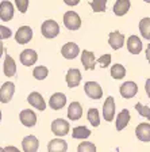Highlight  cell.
<instances>
[{"mask_svg":"<svg viewBox=\"0 0 150 152\" xmlns=\"http://www.w3.org/2000/svg\"><path fill=\"white\" fill-rule=\"evenodd\" d=\"M41 34L47 39H53L59 34V25L54 19H47L41 26Z\"/></svg>","mask_w":150,"mask_h":152,"instance_id":"6da1fadb","label":"cell"},{"mask_svg":"<svg viewBox=\"0 0 150 152\" xmlns=\"http://www.w3.org/2000/svg\"><path fill=\"white\" fill-rule=\"evenodd\" d=\"M64 26L70 31H76L81 27V18L75 11H68L64 14Z\"/></svg>","mask_w":150,"mask_h":152,"instance_id":"7a4b0ae2","label":"cell"},{"mask_svg":"<svg viewBox=\"0 0 150 152\" xmlns=\"http://www.w3.org/2000/svg\"><path fill=\"white\" fill-rule=\"evenodd\" d=\"M84 91H85L88 98H91V99L99 101V99L103 98V88H101V86H100L97 82H92V80L85 82Z\"/></svg>","mask_w":150,"mask_h":152,"instance_id":"3957f363","label":"cell"},{"mask_svg":"<svg viewBox=\"0 0 150 152\" xmlns=\"http://www.w3.org/2000/svg\"><path fill=\"white\" fill-rule=\"evenodd\" d=\"M50 129H51V132H53L57 137H61V139H62L64 136H66L69 133L70 125H69V122L66 120H64V118H57V120H54L53 122H51Z\"/></svg>","mask_w":150,"mask_h":152,"instance_id":"277c9868","label":"cell"},{"mask_svg":"<svg viewBox=\"0 0 150 152\" xmlns=\"http://www.w3.org/2000/svg\"><path fill=\"white\" fill-rule=\"evenodd\" d=\"M33 35H34V31H33V28L30 26H20L15 33V41L19 45H26L33 39Z\"/></svg>","mask_w":150,"mask_h":152,"instance_id":"5b68a950","label":"cell"},{"mask_svg":"<svg viewBox=\"0 0 150 152\" xmlns=\"http://www.w3.org/2000/svg\"><path fill=\"white\" fill-rule=\"evenodd\" d=\"M119 92L122 95V98L125 99H131L138 94V84L133 80L125 82L120 87H119Z\"/></svg>","mask_w":150,"mask_h":152,"instance_id":"8992f818","label":"cell"},{"mask_svg":"<svg viewBox=\"0 0 150 152\" xmlns=\"http://www.w3.org/2000/svg\"><path fill=\"white\" fill-rule=\"evenodd\" d=\"M19 120H20L22 125H25L26 128H33V126H35L38 122L37 114H35V111L31 110V109H25V110L20 111Z\"/></svg>","mask_w":150,"mask_h":152,"instance_id":"52a82bcc","label":"cell"},{"mask_svg":"<svg viewBox=\"0 0 150 152\" xmlns=\"http://www.w3.org/2000/svg\"><path fill=\"white\" fill-rule=\"evenodd\" d=\"M81 79H83L81 71L78 69V68H70V69H68L65 80H66V84H68L69 88H76L81 83Z\"/></svg>","mask_w":150,"mask_h":152,"instance_id":"ba28073f","label":"cell"},{"mask_svg":"<svg viewBox=\"0 0 150 152\" xmlns=\"http://www.w3.org/2000/svg\"><path fill=\"white\" fill-rule=\"evenodd\" d=\"M14 94H15V84L12 82H6L0 87V102L1 103H8L11 102Z\"/></svg>","mask_w":150,"mask_h":152,"instance_id":"9c48e42d","label":"cell"},{"mask_svg":"<svg viewBox=\"0 0 150 152\" xmlns=\"http://www.w3.org/2000/svg\"><path fill=\"white\" fill-rule=\"evenodd\" d=\"M103 117L107 122H112L115 120V99L114 96L106 98V102L103 103Z\"/></svg>","mask_w":150,"mask_h":152,"instance_id":"30bf717a","label":"cell"},{"mask_svg":"<svg viewBox=\"0 0 150 152\" xmlns=\"http://www.w3.org/2000/svg\"><path fill=\"white\" fill-rule=\"evenodd\" d=\"M27 102L30 103V106H33L34 109H37V110H39V111H43L45 109H46V102H45L42 94L38 91L30 92L27 96Z\"/></svg>","mask_w":150,"mask_h":152,"instance_id":"8fae6325","label":"cell"},{"mask_svg":"<svg viewBox=\"0 0 150 152\" xmlns=\"http://www.w3.org/2000/svg\"><path fill=\"white\" fill-rule=\"evenodd\" d=\"M14 12H15V7L11 1L3 0L0 3V19L3 22H9L14 18Z\"/></svg>","mask_w":150,"mask_h":152,"instance_id":"7c38bea8","label":"cell"},{"mask_svg":"<svg viewBox=\"0 0 150 152\" xmlns=\"http://www.w3.org/2000/svg\"><path fill=\"white\" fill-rule=\"evenodd\" d=\"M61 54L65 57L66 60H73L80 54V48L76 42H66L62 48H61Z\"/></svg>","mask_w":150,"mask_h":152,"instance_id":"4fadbf2b","label":"cell"},{"mask_svg":"<svg viewBox=\"0 0 150 152\" xmlns=\"http://www.w3.org/2000/svg\"><path fill=\"white\" fill-rule=\"evenodd\" d=\"M125 41H126V37L120 31H118V30L109 33V35H108V44L114 50L122 49V48L125 46Z\"/></svg>","mask_w":150,"mask_h":152,"instance_id":"5bb4252c","label":"cell"},{"mask_svg":"<svg viewBox=\"0 0 150 152\" xmlns=\"http://www.w3.org/2000/svg\"><path fill=\"white\" fill-rule=\"evenodd\" d=\"M66 104V95L62 92H54L49 98V106L53 110H61Z\"/></svg>","mask_w":150,"mask_h":152,"instance_id":"9a60e30c","label":"cell"},{"mask_svg":"<svg viewBox=\"0 0 150 152\" xmlns=\"http://www.w3.org/2000/svg\"><path fill=\"white\" fill-rule=\"evenodd\" d=\"M135 136L139 141L150 142V124L149 122H141L135 128Z\"/></svg>","mask_w":150,"mask_h":152,"instance_id":"2e32d148","label":"cell"},{"mask_svg":"<svg viewBox=\"0 0 150 152\" xmlns=\"http://www.w3.org/2000/svg\"><path fill=\"white\" fill-rule=\"evenodd\" d=\"M81 64L84 66V71H92L96 66V58H95V53L91 50H83L81 52Z\"/></svg>","mask_w":150,"mask_h":152,"instance_id":"e0dca14e","label":"cell"},{"mask_svg":"<svg viewBox=\"0 0 150 152\" xmlns=\"http://www.w3.org/2000/svg\"><path fill=\"white\" fill-rule=\"evenodd\" d=\"M130 120H131V114L127 109H123L122 111H119L118 115H116V120H115V128L118 132L123 130L128 124H130Z\"/></svg>","mask_w":150,"mask_h":152,"instance_id":"ac0fdd59","label":"cell"},{"mask_svg":"<svg viewBox=\"0 0 150 152\" xmlns=\"http://www.w3.org/2000/svg\"><path fill=\"white\" fill-rule=\"evenodd\" d=\"M127 50L131 54H139L143 49V44H142V39L138 35H130L127 38Z\"/></svg>","mask_w":150,"mask_h":152,"instance_id":"d6986e66","label":"cell"},{"mask_svg":"<svg viewBox=\"0 0 150 152\" xmlns=\"http://www.w3.org/2000/svg\"><path fill=\"white\" fill-rule=\"evenodd\" d=\"M38 148H39V141H38L37 136L28 134V136L23 137L22 149L25 152H38Z\"/></svg>","mask_w":150,"mask_h":152,"instance_id":"ffe728a7","label":"cell"},{"mask_svg":"<svg viewBox=\"0 0 150 152\" xmlns=\"http://www.w3.org/2000/svg\"><path fill=\"white\" fill-rule=\"evenodd\" d=\"M68 151V142L61 137L51 139L47 142V152H66Z\"/></svg>","mask_w":150,"mask_h":152,"instance_id":"44dd1931","label":"cell"},{"mask_svg":"<svg viewBox=\"0 0 150 152\" xmlns=\"http://www.w3.org/2000/svg\"><path fill=\"white\" fill-rule=\"evenodd\" d=\"M20 63L25 66H31L37 63L38 60V53L34 49H25V50L20 53Z\"/></svg>","mask_w":150,"mask_h":152,"instance_id":"7402d4cb","label":"cell"},{"mask_svg":"<svg viewBox=\"0 0 150 152\" xmlns=\"http://www.w3.org/2000/svg\"><path fill=\"white\" fill-rule=\"evenodd\" d=\"M3 72L7 77H12V76H15V73H16V63L12 58V56H9L8 53L4 54Z\"/></svg>","mask_w":150,"mask_h":152,"instance_id":"603a6c76","label":"cell"},{"mask_svg":"<svg viewBox=\"0 0 150 152\" xmlns=\"http://www.w3.org/2000/svg\"><path fill=\"white\" fill-rule=\"evenodd\" d=\"M83 117V106L80 102H72L68 107V118L70 121H78Z\"/></svg>","mask_w":150,"mask_h":152,"instance_id":"cb8c5ba5","label":"cell"},{"mask_svg":"<svg viewBox=\"0 0 150 152\" xmlns=\"http://www.w3.org/2000/svg\"><path fill=\"white\" fill-rule=\"evenodd\" d=\"M130 7H131V1L130 0H116L112 10L116 16H123L128 12Z\"/></svg>","mask_w":150,"mask_h":152,"instance_id":"d4e9b609","label":"cell"},{"mask_svg":"<svg viewBox=\"0 0 150 152\" xmlns=\"http://www.w3.org/2000/svg\"><path fill=\"white\" fill-rule=\"evenodd\" d=\"M91 136V130L88 129L84 125H80V126L73 128L72 130V137L76 140H85Z\"/></svg>","mask_w":150,"mask_h":152,"instance_id":"484cf974","label":"cell"},{"mask_svg":"<svg viewBox=\"0 0 150 152\" xmlns=\"http://www.w3.org/2000/svg\"><path fill=\"white\" fill-rule=\"evenodd\" d=\"M139 31H141L142 38L150 41V18L149 16L142 18L139 20Z\"/></svg>","mask_w":150,"mask_h":152,"instance_id":"4316f807","label":"cell"},{"mask_svg":"<svg viewBox=\"0 0 150 152\" xmlns=\"http://www.w3.org/2000/svg\"><path fill=\"white\" fill-rule=\"evenodd\" d=\"M126 73H127V71H126L125 65H122V64H114L111 66V76H112V79L120 80L126 76Z\"/></svg>","mask_w":150,"mask_h":152,"instance_id":"83f0119b","label":"cell"},{"mask_svg":"<svg viewBox=\"0 0 150 152\" xmlns=\"http://www.w3.org/2000/svg\"><path fill=\"white\" fill-rule=\"evenodd\" d=\"M87 118L93 128H97L100 125V113L97 109H95V107L89 109V110H88V114H87Z\"/></svg>","mask_w":150,"mask_h":152,"instance_id":"f1b7e54d","label":"cell"},{"mask_svg":"<svg viewBox=\"0 0 150 152\" xmlns=\"http://www.w3.org/2000/svg\"><path fill=\"white\" fill-rule=\"evenodd\" d=\"M33 76H34L37 80H45L49 76V69L47 66L45 65H37L33 71Z\"/></svg>","mask_w":150,"mask_h":152,"instance_id":"f546056e","label":"cell"},{"mask_svg":"<svg viewBox=\"0 0 150 152\" xmlns=\"http://www.w3.org/2000/svg\"><path fill=\"white\" fill-rule=\"evenodd\" d=\"M89 6L93 12H103L107 8V0H91Z\"/></svg>","mask_w":150,"mask_h":152,"instance_id":"4dcf8cb0","label":"cell"},{"mask_svg":"<svg viewBox=\"0 0 150 152\" xmlns=\"http://www.w3.org/2000/svg\"><path fill=\"white\" fill-rule=\"evenodd\" d=\"M77 152H96V145L91 141H81L77 147Z\"/></svg>","mask_w":150,"mask_h":152,"instance_id":"1f68e13d","label":"cell"},{"mask_svg":"<svg viewBox=\"0 0 150 152\" xmlns=\"http://www.w3.org/2000/svg\"><path fill=\"white\" fill-rule=\"evenodd\" d=\"M135 110H137V113L141 115V117L146 118V120H150V107L149 106H145V104L142 103H135Z\"/></svg>","mask_w":150,"mask_h":152,"instance_id":"d6a6232c","label":"cell"},{"mask_svg":"<svg viewBox=\"0 0 150 152\" xmlns=\"http://www.w3.org/2000/svg\"><path fill=\"white\" fill-rule=\"evenodd\" d=\"M97 64H99L101 68H107V66L111 65V61H112V57H111V54L106 53V54H101V56L97 58Z\"/></svg>","mask_w":150,"mask_h":152,"instance_id":"836d02e7","label":"cell"},{"mask_svg":"<svg viewBox=\"0 0 150 152\" xmlns=\"http://www.w3.org/2000/svg\"><path fill=\"white\" fill-rule=\"evenodd\" d=\"M15 6L19 10V12L26 14L28 8V0H15Z\"/></svg>","mask_w":150,"mask_h":152,"instance_id":"e575fe53","label":"cell"},{"mask_svg":"<svg viewBox=\"0 0 150 152\" xmlns=\"http://www.w3.org/2000/svg\"><path fill=\"white\" fill-rule=\"evenodd\" d=\"M12 35V31H11V28L7 27V26H3L0 25V41H3V39H7Z\"/></svg>","mask_w":150,"mask_h":152,"instance_id":"d590c367","label":"cell"},{"mask_svg":"<svg viewBox=\"0 0 150 152\" xmlns=\"http://www.w3.org/2000/svg\"><path fill=\"white\" fill-rule=\"evenodd\" d=\"M64 3H65L66 6H69V7H75V6H77V4L80 3V0H64Z\"/></svg>","mask_w":150,"mask_h":152,"instance_id":"8d00e7d4","label":"cell"},{"mask_svg":"<svg viewBox=\"0 0 150 152\" xmlns=\"http://www.w3.org/2000/svg\"><path fill=\"white\" fill-rule=\"evenodd\" d=\"M4 151L6 152H20L19 148H16V147H14V145H7L6 148H4Z\"/></svg>","mask_w":150,"mask_h":152,"instance_id":"74e56055","label":"cell"},{"mask_svg":"<svg viewBox=\"0 0 150 152\" xmlns=\"http://www.w3.org/2000/svg\"><path fill=\"white\" fill-rule=\"evenodd\" d=\"M145 91H146L147 96H149V99H150V79H147L146 82H145Z\"/></svg>","mask_w":150,"mask_h":152,"instance_id":"f35d334b","label":"cell"},{"mask_svg":"<svg viewBox=\"0 0 150 152\" xmlns=\"http://www.w3.org/2000/svg\"><path fill=\"white\" fill-rule=\"evenodd\" d=\"M146 60L150 64V44H147V48H146Z\"/></svg>","mask_w":150,"mask_h":152,"instance_id":"ab89813d","label":"cell"},{"mask_svg":"<svg viewBox=\"0 0 150 152\" xmlns=\"http://www.w3.org/2000/svg\"><path fill=\"white\" fill-rule=\"evenodd\" d=\"M3 54H4V45H3V42L0 41V58L3 57Z\"/></svg>","mask_w":150,"mask_h":152,"instance_id":"60d3db41","label":"cell"},{"mask_svg":"<svg viewBox=\"0 0 150 152\" xmlns=\"http://www.w3.org/2000/svg\"><path fill=\"white\" fill-rule=\"evenodd\" d=\"M0 152H6V151H4V148H1V147H0Z\"/></svg>","mask_w":150,"mask_h":152,"instance_id":"b9f144b4","label":"cell"},{"mask_svg":"<svg viewBox=\"0 0 150 152\" xmlns=\"http://www.w3.org/2000/svg\"><path fill=\"white\" fill-rule=\"evenodd\" d=\"M0 122H1V110H0Z\"/></svg>","mask_w":150,"mask_h":152,"instance_id":"7bdbcfd3","label":"cell"},{"mask_svg":"<svg viewBox=\"0 0 150 152\" xmlns=\"http://www.w3.org/2000/svg\"><path fill=\"white\" fill-rule=\"evenodd\" d=\"M143 1H146V3H150V0H143Z\"/></svg>","mask_w":150,"mask_h":152,"instance_id":"ee69618b","label":"cell"}]
</instances>
